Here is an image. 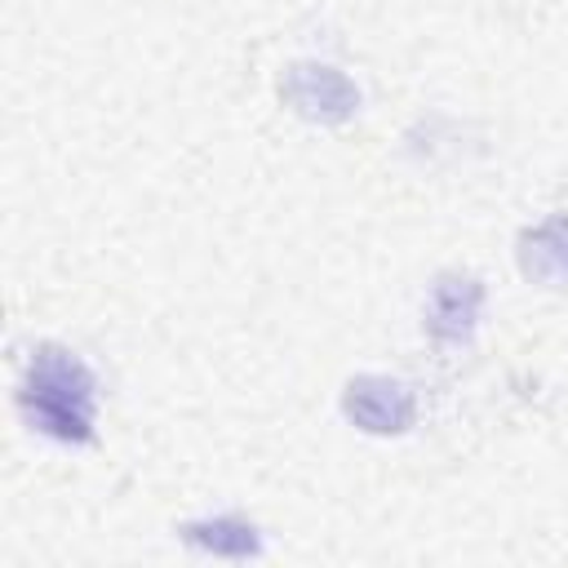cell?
Segmentation results:
<instances>
[{"label": "cell", "mask_w": 568, "mask_h": 568, "mask_svg": "<svg viewBox=\"0 0 568 568\" xmlns=\"http://www.w3.org/2000/svg\"><path fill=\"white\" fill-rule=\"evenodd\" d=\"M22 422L58 444H89L98 426V382L67 346H36L18 382Z\"/></svg>", "instance_id": "obj_1"}, {"label": "cell", "mask_w": 568, "mask_h": 568, "mask_svg": "<svg viewBox=\"0 0 568 568\" xmlns=\"http://www.w3.org/2000/svg\"><path fill=\"white\" fill-rule=\"evenodd\" d=\"M342 413H346L359 430H368V435H399V430L413 426L417 404H413V390H408L404 382L368 373V377H355V382L346 386Z\"/></svg>", "instance_id": "obj_2"}, {"label": "cell", "mask_w": 568, "mask_h": 568, "mask_svg": "<svg viewBox=\"0 0 568 568\" xmlns=\"http://www.w3.org/2000/svg\"><path fill=\"white\" fill-rule=\"evenodd\" d=\"M280 93H284V102H293L297 115L324 120V124L351 120L355 106H359V89H355L337 67H315V62L293 67V71L284 75Z\"/></svg>", "instance_id": "obj_3"}, {"label": "cell", "mask_w": 568, "mask_h": 568, "mask_svg": "<svg viewBox=\"0 0 568 568\" xmlns=\"http://www.w3.org/2000/svg\"><path fill=\"white\" fill-rule=\"evenodd\" d=\"M479 311H484V288H479L475 275H462V271L439 275L430 297H426V333H430V342L435 346H466L475 337Z\"/></svg>", "instance_id": "obj_4"}, {"label": "cell", "mask_w": 568, "mask_h": 568, "mask_svg": "<svg viewBox=\"0 0 568 568\" xmlns=\"http://www.w3.org/2000/svg\"><path fill=\"white\" fill-rule=\"evenodd\" d=\"M519 266L546 288H568V217H546L519 244Z\"/></svg>", "instance_id": "obj_5"}, {"label": "cell", "mask_w": 568, "mask_h": 568, "mask_svg": "<svg viewBox=\"0 0 568 568\" xmlns=\"http://www.w3.org/2000/svg\"><path fill=\"white\" fill-rule=\"evenodd\" d=\"M186 541L209 550V555H217V559H248V555H257V528L235 519V515L186 524Z\"/></svg>", "instance_id": "obj_6"}]
</instances>
